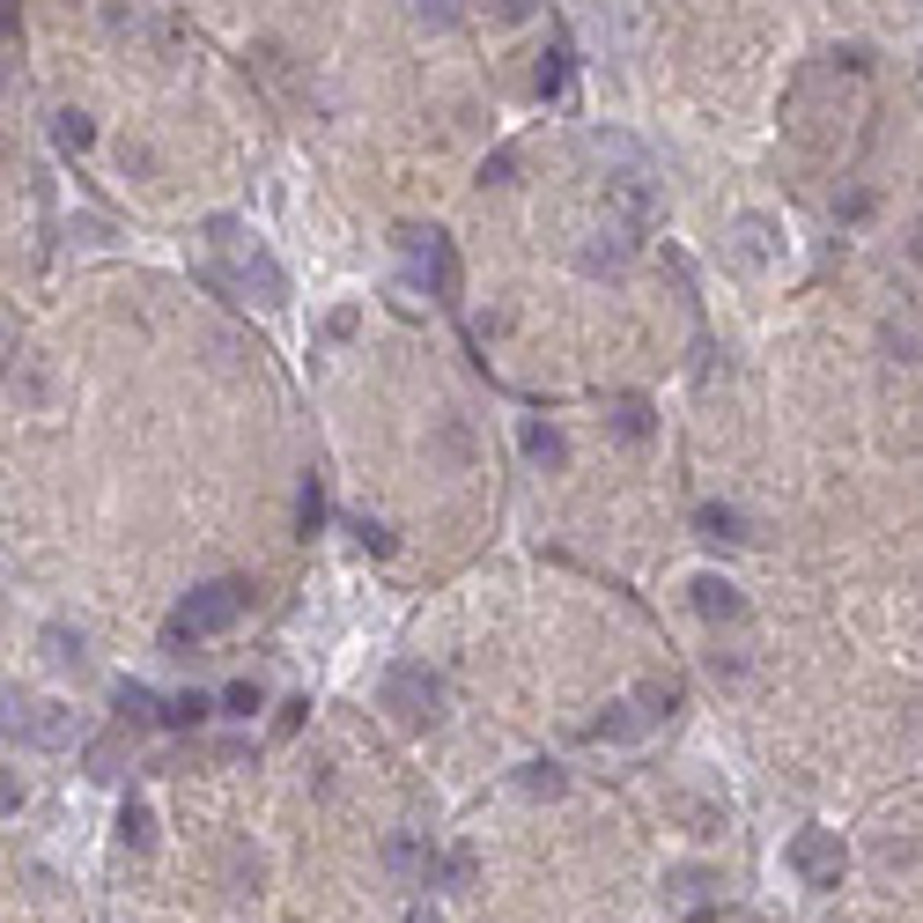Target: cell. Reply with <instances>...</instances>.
Returning a JSON list of instances; mask_svg holds the SVG:
<instances>
[{
    "label": "cell",
    "instance_id": "6da1fadb",
    "mask_svg": "<svg viewBox=\"0 0 923 923\" xmlns=\"http://www.w3.org/2000/svg\"><path fill=\"white\" fill-rule=\"evenodd\" d=\"M244 607H251V583H237V577H215V583H200V591H185V607L163 621V651H185V643L222 635Z\"/></svg>",
    "mask_w": 923,
    "mask_h": 923
},
{
    "label": "cell",
    "instance_id": "7a4b0ae2",
    "mask_svg": "<svg viewBox=\"0 0 923 923\" xmlns=\"http://www.w3.org/2000/svg\"><path fill=\"white\" fill-rule=\"evenodd\" d=\"M8 739H23V747H74L82 739V725H74V709L67 702H37V695H8Z\"/></svg>",
    "mask_w": 923,
    "mask_h": 923
},
{
    "label": "cell",
    "instance_id": "3957f363",
    "mask_svg": "<svg viewBox=\"0 0 923 923\" xmlns=\"http://www.w3.org/2000/svg\"><path fill=\"white\" fill-rule=\"evenodd\" d=\"M385 709L399 717V725H437L443 717V680L429 673V665L399 657V665L385 673Z\"/></svg>",
    "mask_w": 923,
    "mask_h": 923
},
{
    "label": "cell",
    "instance_id": "277c9868",
    "mask_svg": "<svg viewBox=\"0 0 923 923\" xmlns=\"http://www.w3.org/2000/svg\"><path fill=\"white\" fill-rule=\"evenodd\" d=\"M783 865H791L805 887H842V835H835V827H798L791 850H783Z\"/></svg>",
    "mask_w": 923,
    "mask_h": 923
},
{
    "label": "cell",
    "instance_id": "5b68a950",
    "mask_svg": "<svg viewBox=\"0 0 923 923\" xmlns=\"http://www.w3.org/2000/svg\"><path fill=\"white\" fill-rule=\"evenodd\" d=\"M607 207H613V222H621V229H635V237H643V229L657 222V178H651V163L613 171L607 178Z\"/></svg>",
    "mask_w": 923,
    "mask_h": 923
},
{
    "label": "cell",
    "instance_id": "8992f818",
    "mask_svg": "<svg viewBox=\"0 0 923 923\" xmlns=\"http://www.w3.org/2000/svg\"><path fill=\"white\" fill-rule=\"evenodd\" d=\"M237 267H207V281H229V289H251L259 303H289V273L273 267V251H259V244H244V251H229Z\"/></svg>",
    "mask_w": 923,
    "mask_h": 923
},
{
    "label": "cell",
    "instance_id": "52a82bcc",
    "mask_svg": "<svg viewBox=\"0 0 923 923\" xmlns=\"http://www.w3.org/2000/svg\"><path fill=\"white\" fill-rule=\"evenodd\" d=\"M731 251H739V267L761 273V267H776V259H783V229L769 215H739V222H731Z\"/></svg>",
    "mask_w": 923,
    "mask_h": 923
},
{
    "label": "cell",
    "instance_id": "ba28073f",
    "mask_svg": "<svg viewBox=\"0 0 923 923\" xmlns=\"http://www.w3.org/2000/svg\"><path fill=\"white\" fill-rule=\"evenodd\" d=\"M421 259H429V289H437V303H459L465 273H459V251H451V237H443V229H429Z\"/></svg>",
    "mask_w": 923,
    "mask_h": 923
},
{
    "label": "cell",
    "instance_id": "9c48e42d",
    "mask_svg": "<svg viewBox=\"0 0 923 923\" xmlns=\"http://www.w3.org/2000/svg\"><path fill=\"white\" fill-rule=\"evenodd\" d=\"M583 148L607 163V178L613 171H635V163H651V155H643V141H629L621 126H591V133H583Z\"/></svg>",
    "mask_w": 923,
    "mask_h": 923
},
{
    "label": "cell",
    "instance_id": "30bf717a",
    "mask_svg": "<svg viewBox=\"0 0 923 923\" xmlns=\"http://www.w3.org/2000/svg\"><path fill=\"white\" fill-rule=\"evenodd\" d=\"M695 613H702V621H747V599H739V583H725V577H695Z\"/></svg>",
    "mask_w": 923,
    "mask_h": 923
},
{
    "label": "cell",
    "instance_id": "8fae6325",
    "mask_svg": "<svg viewBox=\"0 0 923 923\" xmlns=\"http://www.w3.org/2000/svg\"><path fill=\"white\" fill-rule=\"evenodd\" d=\"M37 643H45V657L60 665V673H67V665H74V673L89 665V635H82V629H67V621H52V629L37 635Z\"/></svg>",
    "mask_w": 923,
    "mask_h": 923
},
{
    "label": "cell",
    "instance_id": "7c38bea8",
    "mask_svg": "<svg viewBox=\"0 0 923 923\" xmlns=\"http://www.w3.org/2000/svg\"><path fill=\"white\" fill-rule=\"evenodd\" d=\"M111 709H119L126 725H163V702H155V687H141V680L111 687Z\"/></svg>",
    "mask_w": 923,
    "mask_h": 923
},
{
    "label": "cell",
    "instance_id": "4fadbf2b",
    "mask_svg": "<svg viewBox=\"0 0 923 923\" xmlns=\"http://www.w3.org/2000/svg\"><path fill=\"white\" fill-rule=\"evenodd\" d=\"M651 429H657L651 399H635V391H629V399H613V437H621V443H651Z\"/></svg>",
    "mask_w": 923,
    "mask_h": 923
},
{
    "label": "cell",
    "instance_id": "5bb4252c",
    "mask_svg": "<svg viewBox=\"0 0 923 923\" xmlns=\"http://www.w3.org/2000/svg\"><path fill=\"white\" fill-rule=\"evenodd\" d=\"M517 443H525V459H533V465H569V443H561L547 421H525V429H517Z\"/></svg>",
    "mask_w": 923,
    "mask_h": 923
},
{
    "label": "cell",
    "instance_id": "9a60e30c",
    "mask_svg": "<svg viewBox=\"0 0 923 923\" xmlns=\"http://www.w3.org/2000/svg\"><path fill=\"white\" fill-rule=\"evenodd\" d=\"M215 695H200V687H185V695H171V702H163V725H171V731H193L200 725V717H215Z\"/></svg>",
    "mask_w": 923,
    "mask_h": 923
},
{
    "label": "cell",
    "instance_id": "2e32d148",
    "mask_svg": "<svg viewBox=\"0 0 923 923\" xmlns=\"http://www.w3.org/2000/svg\"><path fill=\"white\" fill-rule=\"evenodd\" d=\"M879 341H887V355H894V363H916V355H923V318H887V325H879Z\"/></svg>",
    "mask_w": 923,
    "mask_h": 923
},
{
    "label": "cell",
    "instance_id": "e0dca14e",
    "mask_svg": "<svg viewBox=\"0 0 923 923\" xmlns=\"http://www.w3.org/2000/svg\"><path fill=\"white\" fill-rule=\"evenodd\" d=\"M215 702H222V717H237V725H251V717L267 709V687H259V680H229V687L215 695Z\"/></svg>",
    "mask_w": 923,
    "mask_h": 923
},
{
    "label": "cell",
    "instance_id": "ac0fdd59",
    "mask_svg": "<svg viewBox=\"0 0 923 923\" xmlns=\"http://www.w3.org/2000/svg\"><path fill=\"white\" fill-rule=\"evenodd\" d=\"M635 731H651V717H643V702H613L599 725H591V739H635Z\"/></svg>",
    "mask_w": 923,
    "mask_h": 923
},
{
    "label": "cell",
    "instance_id": "d6986e66",
    "mask_svg": "<svg viewBox=\"0 0 923 923\" xmlns=\"http://www.w3.org/2000/svg\"><path fill=\"white\" fill-rule=\"evenodd\" d=\"M119 842H126V850H148V842H155V813H148L141 798L119 805Z\"/></svg>",
    "mask_w": 923,
    "mask_h": 923
},
{
    "label": "cell",
    "instance_id": "ffe728a7",
    "mask_svg": "<svg viewBox=\"0 0 923 923\" xmlns=\"http://www.w3.org/2000/svg\"><path fill=\"white\" fill-rule=\"evenodd\" d=\"M533 89H539V97H561V89H569V45H547V52H539Z\"/></svg>",
    "mask_w": 923,
    "mask_h": 923
},
{
    "label": "cell",
    "instance_id": "44dd1931",
    "mask_svg": "<svg viewBox=\"0 0 923 923\" xmlns=\"http://www.w3.org/2000/svg\"><path fill=\"white\" fill-rule=\"evenodd\" d=\"M52 141L67 148V155H82V148L97 141V119H89V111H60V119H52Z\"/></svg>",
    "mask_w": 923,
    "mask_h": 923
},
{
    "label": "cell",
    "instance_id": "7402d4cb",
    "mask_svg": "<svg viewBox=\"0 0 923 923\" xmlns=\"http://www.w3.org/2000/svg\"><path fill=\"white\" fill-rule=\"evenodd\" d=\"M296 525H303V539L325 525V487H318V473H303V487H296Z\"/></svg>",
    "mask_w": 923,
    "mask_h": 923
},
{
    "label": "cell",
    "instance_id": "603a6c76",
    "mask_svg": "<svg viewBox=\"0 0 923 923\" xmlns=\"http://www.w3.org/2000/svg\"><path fill=\"white\" fill-rule=\"evenodd\" d=\"M385 865H391L399 879H414V872H429V850H421L414 835H391V842H385Z\"/></svg>",
    "mask_w": 923,
    "mask_h": 923
},
{
    "label": "cell",
    "instance_id": "cb8c5ba5",
    "mask_svg": "<svg viewBox=\"0 0 923 923\" xmlns=\"http://www.w3.org/2000/svg\"><path fill=\"white\" fill-rule=\"evenodd\" d=\"M695 525H702L709 539H747V517L725 511V503H702V511H695Z\"/></svg>",
    "mask_w": 923,
    "mask_h": 923
},
{
    "label": "cell",
    "instance_id": "d4e9b609",
    "mask_svg": "<svg viewBox=\"0 0 923 923\" xmlns=\"http://www.w3.org/2000/svg\"><path fill=\"white\" fill-rule=\"evenodd\" d=\"M517 783H525L533 798H561V791H569V776H561L555 761H525V776H517Z\"/></svg>",
    "mask_w": 923,
    "mask_h": 923
},
{
    "label": "cell",
    "instance_id": "484cf974",
    "mask_svg": "<svg viewBox=\"0 0 923 923\" xmlns=\"http://www.w3.org/2000/svg\"><path fill=\"white\" fill-rule=\"evenodd\" d=\"M473 879H481V857H473V850H451V857H443V887H451V894H465Z\"/></svg>",
    "mask_w": 923,
    "mask_h": 923
},
{
    "label": "cell",
    "instance_id": "4316f807",
    "mask_svg": "<svg viewBox=\"0 0 923 923\" xmlns=\"http://www.w3.org/2000/svg\"><path fill=\"white\" fill-rule=\"evenodd\" d=\"M437 443H443V459H451V465H465V459H473V437H465V421H459V414H443Z\"/></svg>",
    "mask_w": 923,
    "mask_h": 923
},
{
    "label": "cell",
    "instance_id": "83f0119b",
    "mask_svg": "<svg viewBox=\"0 0 923 923\" xmlns=\"http://www.w3.org/2000/svg\"><path fill=\"white\" fill-rule=\"evenodd\" d=\"M347 533L363 539L369 555H391V547H399V539H391V533H385V525H377V517H347Z\"/></svg>",
    "mask_w": 923,
    "mask_h": 923
},
{
    "label": "cell",
    "instance_id": "f1b7e54d",
    "mask_svg": "<svg viewBox=\"0 0 923 923\" xmlns=\"http://www.w3.org/2000/svg\"><path fill=\"white\" fill-rule=\"evenodd\" d=\"M511 178H517V148H495L481 163V185H511Z\"/></svg>",
    "mask_w": 923,
    "mask_h": 923
},
{
    "label": "cell",
    "instance_id": "f546056e",
    "mask_svg": "<svg viewBox=\"0 0 923 923\" xmlns=\"http://www.w3.org/2000/svg\"><path fill=\"white\" fill-rule=\"evenodd\" d=\"M414 8V23H429V30H451V0H407Z\"/></svg>",
    "mask_w": 923,
    "mask_h": 923
},
{
    "label": "cell",
    "instance_id": "4dcf8cb0",
    "mask_svg": "<svg viewBox=\"0 0 923 923\" xmlns=\"http://www.w3.org/2000/svg\"><path fill=\"white\" fill-rule=\"evenodd\" d=\"M355 325H363V311H355V303H341V311L325 318V341H355Z\"/></svg>",
    "mask_w": 923,
    "mask_h": 923
},
{
    "label": "cell",
    "instance_id": "1f68e13d",
    "mask_svg": "<svg viewBox=\"0 0 923 923\" xmlns=\"http://www.w3.org/2000/svg\"><path fill=\"white\" fill-rule=\"evenodd\" d=\"M303 709H311V702H281V717H273V739H296V731H303Z\"/></svg>",
    "mask_w": 923,
    "mask_h": 923
},
{
    "label": "cell",
    "instance_id": "d6a6232c",
    "mask_svg": "<svg viewBox=\"0 0 923 923\" xmlns=\"http://www.w3.org/2000/svg\"><path fill=\"white\" fill-rule=\"evenodd\" d=\"M495 15H503V23H525V15H533V0H495Z\"/></svg>",
    "mask_w": 923,
    "mask_h": 923
},
{
    "label": "cell",
    "instance_id": "836d02e7",
    "mask_svg": "<svg viewBox=\"0 0 923 923\" xmlns=\"http://www.w3.org/2000/svg\"><path fill=\"white\" fill-rule=\"evenodd\" d=\"M407 923H437V916H429V909H414V916H407Z\"/></svg>",
    "mask_w": 923,
    "mask_h": 923
},
{
    "label": "cell",
    "instance_id": "e575fe53",
    "mask_svg": "<svg viewBox=\"0 0 923 923\" xmlns=\"http://www.w3.org/2000/svg\"><path fill=\"white\" fill-rule=\"evenodd\" d=\"M909 251H916V259H923V229H916V244H909Z\"/></svg>",
    "mask_w": 923,
    "mask_h": 923
}]
</instances>
